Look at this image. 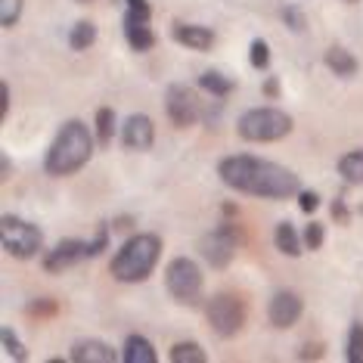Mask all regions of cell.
I'll use <instances>...</instances> for the list:
<instances>
[{
  "instance_id": "cell-1",
  "label": "cell",
  "mask_w": 363,
  "mask_h": 363,
  "mask_svg": "<svg viewBox=\"0 0 363 363\" xmlns=\"http://www.w3.org/2000/svg\"><path fill=\"white\" fill-rule=\"evenodd\" d=\"M218 177L236 193L258 196V199L283 202L301 193V180L295 171L258 155H227L218 162Z\"/></svg>"
},
{
  "instance_id": "cell-2",
  "label": "cell",
  "mask_w": 363,
  "mask_h": 363,
  "mask_svg": "<svg viewBox=\"0 0 363 363\" xmlns=\"http://www.w3.org/2000/svg\"><path fill=\"white\" fill-rule=\"evenodd\" d=\"M94 140L96 137L87 130L84 121L78 118L65 121L44 155V171L50 177H69L81 171L90 162V155H94Z\"/></svg>"
},
{
  "instance_id": "cell-3",
  "label": "cell",
  "mask_w": 363,
  "mask_h": 363,
  "mask_svg": "<svg viewBox=\"0 0 363 363\" xmlns=\"http://www.w3.org/2000/svg\"><path fill=\"white\" fill-rule=\"evenodd\" d=\"M159 258H162V239L155 233H137L109 261V274L118 283H143V279H150Z\"/></svg>"
},
{
  "instance_id": "cell-4",
  "label": "cell",
  "mask_w": 363,
  "mask_h": 363,
  "mask_svg": "<svg viewBox=\"0 0 363 363\" xmlns=\"http://www.w3.org/2000/svg\"><path fill=\"white\" fill-rule=\"evenodd\" d=\"M236 134L249 140V143H277V140L292 134V115H286L283 109H274V106L249 109L239 115Z\"/></svg>"
},
{
  "instance_id": "cell-5",
  "label": "cell",
  "mask_w": 363,
  "mask_h": 363,
  "mask_svg": "<svg viewBox=\"0 0 363 363\" xmlns=\"http://www.w3.org/2000/svg\"><path fill=\"white\" fill-rule=\"evenodd\" d=\"M0 242H4V252L16 261H31L44 252L40 227L31 224V220L16 218V214H4L0 218Z\"/></svg>"
},
{
  "instance_id": "cell-6",
  "label": "cell",
  "mask_w": 363,
  "mask_h": 363,
  "mask_svg": "<svg viewBox=\"0 0 363 363\" xmlns=\"http://www.w3.org/2000/svg\"><path fill=\"white\" fill-rule=\"evenodd\" d=\"M164 289L177 304L184 308H196L202 301L205 292V277L199 270V264L193 258H174L164 267Z\"/></svg>"
},
{
  "instance_id": "cell-7",
  "label": "cell",
  "mask_w": 363,
  "mask_h": 363,
  "mask_svg": "<svg viewBox=\"0 0 363 363\" xmlns=\"http://www.w3.org/2000/svg\"><path fill=\"white\" fill-rule=\"evenodd\" d=\"M205 317H208V326L218 338H233L245 326V301L233 292H220L208 301Z\"/></svg>"
},
{
  "instance_id": "cell-8",
  "label": "cell",
  "mask_w": 363,
  "mask_h": 363,
  "mask_svg": "<svg viewBox=\"0 0 363 363\" xmlns=\"http://www.w3.org/2000/svg\"><path fill=\"white\" fill-rule=\"evenodd\" d=\"M236 245H239V236L233 224H220L218 230L205 233L199 239V255L205 258V264L214 270H227L236 258Z\"/></svg>"
},
{
  "instance_id": "cell-9",
  "label": "cell",
  "mask_w": 363,
  "mask_h": 363,
  "mask_svg": "<svg viewBox=\"0 0 363 363\" xmlns=\"http://www.w3.org/2000/svg\"><path fill=\"white\" fill-rule=\"evenodd\" d=\"M164 112L174 128H193L202 118V103L199 94L186 84H171L164 90Z\"/></svg>"
},
{
  "instance_id": "cell-10",
  "label": "cell",
  "mask_w": 363,
  "mask_h": 363,
  "mask_svg": "<svg viewBox=\"0 0 363 363\" xmlns=\"http://www.w3.org/2000/svg\"><path fill=\"white\" fill-rule=\"evenodd\" d=\"M90 258V245L84 239H62L53 252L44 255V270L47 274H65L69 267Z\"/></svg>"
},
{
  "instance_id": "cell-11",
  "label": "cell",
  "mask_w": 363,
  "mask_h": 363,
  "mask_svg": "<svg viewBox=\"0 0 363 363\" xmlns=\"http://www.w3.org/2000/svg\"><path fill=\"white\" fill-rule=\"evenodd\" d=\"M301 311H304V301L298 295L289 292V289H279L267 304V320H270V326H277V329H289L298 323Z\"/></svg>"
},
{
  "instance_id": "cell-12",
  "label": "cell",
  "mask_w": 363,
  "mask_h": 363,
  "mask_svg": "<svg viewBox=\"0 0 363 363\" xmlns=\"http://www.w3.org/2000/svg\"><path fill=\"white\" fill-rule=\"evenodd\" d=\"M155 143V125L150 115H130L121 125V146L130 152H146Z\"/></svg>"
},
{
  "instance_id": "cell-13",
  "label": "cell",
  "mask_w": 363,
  "mask_h": 363,
  "mask_svg": "<svg viewBox=\"0 0 363 363\" xmlns=\"http://www.w3.org/2000/svg\"><path fill=\"white\" fill-rule=\"evenodd\" d=\"M171 38L180 47H189V50H199V53L214 47V31L205 26H193V22H171Z\"/></svg>"
},
{
  "instance_id": "cell-14",
  "label": "cell",
  "mask_w": 363,
  "mask_h": 363,
  "mask_svg": "<svg viewBox=\"0 0 363 363\" xmlns=\"http://www.w3.org/2000/svg\"><path fill=\"white\" fill-rule=\"evenodd\" d=\"M125 38L130 44V50L143 53L155 44V31H152V19H143V16H134V13H125Z\"/></svg>"
},
{
  "instance_id": "cell-15",
  "label": "cell",
  "mask_w": 363,
  "mask_h": 363,
  "mask_svg": "<svg viewBox=\"0 0 363 363\" xmlns=\"http://www.w3.org/2000/svg\"><path fill=\"white\" fill-rule=\"evenodd\" d=\"M323 62H326V69L333 72L335 78H345V81L357 78V72H360L357 56H354L348 47H342V44H333V47H329V50L323 53Z\"/></svg>"
},
{
  "instance_id": "cell-16",
  "label": "cell",
  "mask_w": 363,
  "mask_h": 363,
  "mask_svg": "<svg viewBox=\"0 0 363 363\" xmlns=\"http://www.w3.org/2000/svg\"><path fill=\"white\" fill-rule=\"evenodd\" d=\"M69 360H75V363H115L118 354H115L106 342H100V338H84V342L72 345Z\"/></svg>"
},
{
  "instance_id": "cell-17",
  "label": "cell",
  "mask_w": 363,
  "mask_h": 363,
  "mask_svg": "<svg viewBox=\"0 0 363 363\" xmlns=\"http://www.w3.org/2000/svg\"><path fill=\"white\" fill-rule=\"evenodd\" d=\"M121 357H125V363H155L159 357H155V348L150 338L143 335H128L125 338V348H121Z\"/></svg>"
},
{
  "instance_id": "cell-18",
  "label": "cell",
  "mask_w": 363,
  "mask_h": 363,
  "mask_svg": "<svg viewBox=\"0 0 363 363\" xmlns=\"http://www.w3.org/2000/svg\"><path fill=\"white\" fill-rule=\"evenodd\" d=\"M274 245L279 252L286 255V258H298L301 255V239H298V230H295L289 220H279L277 230H274Z\"/></svg>"
},
{
  "instance_id": "cell-19",
  "label": "cell",
  "mask_w": 363,
  "mask_h": 363,
  "mask_svg": "<svg viewBox=\"0 0 363 363\" xmlns=\"http://www.w3.org/2000/svg\"><path fill=\"white\" fill-rule=\"evenodd\" d=\"M338 177H342L345 184H354V186L363 184V150H354V152L338 159Z\"/></svg>"
},
{
  "instance_id": "cell-20",
  "label": "cell",
  "mask_w": 363,
  "mask_h": 363,
  "mask_svg": "<svg viewBox=\"0 0 363 363\" xmlns=\"http://www.w3.org/2000/svg\"><path fill=\"white\" fill-rule=\"evenodd\" d=\"M199 87L202 90H208L211 96H218V100H224V96L233 94V78H227V75H220V72H202L199 75Z\"/></svg>"
},
{
  "instance_id": "cell-21",
  "label": "cell",
  "mask_w": 363,
  "mask_h": 363,
  "mask_svg": "<svg viewBox=\"0 0 363 363\" xmlns=\"http://www.w3.org/2000/svg\"><path fill=\"white\" fill-rule=\"evenodd\" d=\"M168 357H171V363H205L208 354H205L199 342H177Z\"/></svg>"
},
{
  "instance_id": "cell-22",
  "label": "cell",
  "mask_w": 363,
  "mask_h": 363,
  "mask_svg": "<svg viewBox=\"0 0 363 363\" xmlns=\"http://www.w3.org/2000/svg\"><path fill=\"white\" fill-rule=\"evenodd\" d=\"M94 40H96V26H94V22L81 19V22H75V26H72L69 44L75 47V50H90V47H94Z\"/></svg>"
},
{
  "instance_id": "cell-23",
  "label": "cell",
  "mask_w": 363,
  "mask_h": 363,
  "mask_svg": "<svg viewBox=\"0 0 363 363\" xmlns=\"http://www.w3.org/2000/svg\"><path fill=\"white\" fill-rule=\"evenodd\" d=\"M115 112L109 109V106H103V109H96V143L100 146H109L112 143V137H115Z\"/></svg>"
},
{
  "instance_id": "cell-24",
  "label": "cell",
  "mask_w": 363,
  "mask_h": 363,
  "mask_svg": "<svg viewBox=\"0 0 363 363\" xmlns=\"http://www.w3.org/2000/svg\"><path fill=\"white\" fill-rule=\"evenodd\" d=\"M26 313L31 320H53L60 313V304H56V298H35L26 308Z\"/></svg>"
},
{
  "instance_id": "cell-25",
  "label": "cell",
  "mask_w": 363,
  "mask_h": 363,
  "mask_svg": "<svg viewBox=\"0 0 363 363\" xmlns=\"http://www.w3.org/2000/svg\"><path fill=\"white\" fill-rule=\"evenodd\" d=\"M345 360L348 363H363V323L351 326L348 345H345Z\"/></svg>"
},
{
  "instance_id": "cell-26",
  "label": "cell",
  "mask_w": 363,
  "mask_h": 363,
  "mask_svg": "<svg viewBox=\"0 0 363 363\" xmlns=\"http://www.w3.org/2000/svg\"><path fill=\"white\" fill-rule=\"evenodd\" d=\"M0 342H4L6 354H10L13 360H28V348L19 342V338H16V333H13L10 326H4V329H0Z\"/></svg>"
},
{
  "instance_id": "cell-27",
  "label": "cell",
  "mask_w": 363,
  "mask_h": 363,
  "mask_svg": "<svg viewBox=\"0 0 363 363\" xmlns=\"http://www.w3.org/2000/svg\"><path fill=\"white\" fill-rule=\"evenodd\" d=\"M22 6H26V0H0V26L13 28L22 16Z\"/></svg>"
},
{
  "instance_id": "cell-28",
  "label": "cell",
  "mask_w": 363,
  "mask_h": 363,
  "mask_svg": "<svg viewBox=\"0 0 363 363\" xmlns=\"http://www.w3.org/2000/svg\"><path fill=\"white\" fill-rule=\"evenodd\" d=\"M249 62L255 65V69H267L270 65V47H267V40H261V38H255L252 40V47H249Z\"/></svg>"
},
{
  "instance_id": "cell-29",
  "label": "cell",
  "mask_w": 363,
  "mask_h": 363,
  "mask_svg": "<svg viewBox=\"0 0 363 363\" xmlns=\"http://www.w3.org/2000/svg\"><path fill=\"white\" fill-rule=\"evenodd\" d=\"M323 239H326V227L323 224H317V220H313V224L304 227V245H308L311 252H317L320 245H323Z\"/></svg>"
},
{
  "instance_id": "cell-30",
  "label": "cell",
  "mask_w": 363,
  "mask_h": 363,
  "mask_svg": "<svg viewBox=\"0 0 363 363\" xmlns=\"http://www.w3.org/2000/svg\"><path fill=\"white\" fill-rule=\"evenodd\" d=\"M90 258H96V255H103L106 252V245H109V224H100L96 227V236L90 239Z\"/></svg>"
},
{
  "instance_id": "cell-31",
  "label": "cell",
  "mask_w": 363,
  "mask_h": 363,
  "mask_svg": "<svg viewBox=\"0 0 363 363\" xmlns=\"http://www.w3.org/2000/svg\"><path fill=\"white\" fill-rule=\"evenodd\" d=\"M283 19H286V26L292 28V31H304V28H308L304 16H301L298 10H295V6H286V10H283Z\"/></svg>"
},
{
  "instance_id": "cell-32",
  "label": "cell",
  "mask_w": 363,
  "mask_h": 363,
  "mask_svg": "<svg viewBox=\"0 0 363 363\" xmlns=\"http://www.w3.org/2000/svg\"><path fill=\"white\" fill-rule=\"evenodd\" d=\"M323 354H326V348L320 342H308L304 348L298 351V360H323Z\"/></svg>"
},
{
  "instance_id": "cell-33",
  "label": "cell",
  "mask_w": 363,
  "mask_h": 363,
  "mask_svg": "<svg viewBox=\"0 0 363 363\" xmlns=\"http://www.w3.org/2000/svg\"><path fill=\"white\" fill-rule=\"evenodd\" d=\"M298 208L301 211H317L320 208V196L317 193H311V189H301V193H298Z\"/></svg>"
},
{
  "instance_id": "cell-34",
  "label": "cell",
  "mask_w": 363,
  "mask_h": 363,
  "mask_svg": "<svg viewBox=\"0 0 363 363\" xmlns=\"http://www.w3.org/2000/svg\"><path fill=\"white\" fill-rule=\"evenodd\" d=\"M125 4H128V13L143 16V19H152V4L150 0H125Z\"/></svg>"
},
{
  "instance_id": "cell-35",
  "label": "cell",
  "mask_w": 363,
  "mask_h": 363,
  "mask_svg": "<svg viewBox=\"0 0 363 363\" xmlns=\"http://www.w3.org/2000/svg\"><path fill=\"white\" fill-rule=\"evenodd\" d=\"M333 218L338 220V224H348V211H345V202L342 199L333 202Z\"/></svg>"
},
{
  "instance_id": "cell-36",
  "label": "cell",
  "mask_w": 363,
  "mask_h": 363,
  "mask_svg": "<svg viewBox=\"0 0 363 363\" xmlns=\"http://www.w3.org/2000/svg\"><path fill=\"white\" fill-rule=\"evenodd\" d=\"M264 96H279V78H267V81H264Z\"/></svg>"
},
{
  "instance_id": "cell-37",
  "label": "cell",
  "mask_w": 363,
  "mask_h": 363,
  "mask_svg": "<svg viewBox=\"0 0 363 363\" xmlns=\"http://www.w3.org/2000/svg\"><path fill=\"white\" fill-rule=\"evenodd\" d=\"M10 106H13V96H10V84L4 81V118H10Z\"/></svg>"
},
{
  "instance_id": "cell-38",
  "label": "cell",
  "mask_w": 363,
  "mask_h": 363,
  "mask_svg": "<svg viewBox=\"0 0 363 363\" xmlns=\"http://www.w3.org/2000/svg\"><path fill=\"white\" fill-rule=\"evenodd\" d=\"M342 4H348V6H354V4H360V0H342Z\"/></svg>"
},
{
  "instance_id": "cell-39",
  "label": "cell",
  "mask_w": 363,
  "mask_h": 363,
  "mask_svg": "<svg viewBox=\"0 0 363 363\" xmlns=\"http://www.w3.org/2000/svg\"><path fill=\"white\" fill-rule=\"evenodd\" d=\"M81 4H90V0H81Z\"/></svg>"
}]
</instances>
